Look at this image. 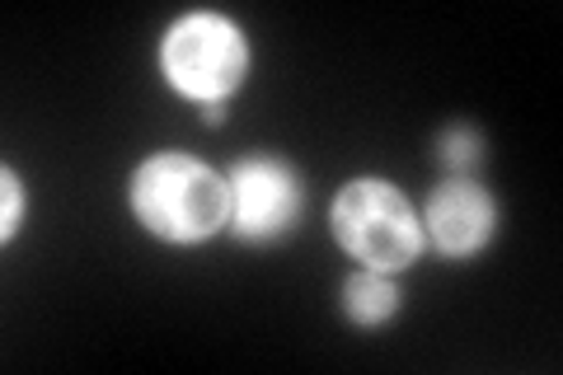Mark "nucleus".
I'll list each match as a JSON object with an SVG mask.
<instances>
[{
  "instance_id": "39448f33",
  "label": "nucleus",
  "mask_w": 563,
  "mask_h": 375,
  "mask_svg": "<svg viewBox=\"0 0 563 375\" xmlns=\"http://www.w3.org/2000/svg\"><path fill=\"white\" fill-rule=\"evenodd\" d=\"M498 225V207L484 188L474 184H442L428 202V235L437 244V254L446 258H474L493 240Z\"/></svg>"
},
{
  "instance_id": "f257e3e1",
  "label": "nucleus",
  "mask_w": 563,
  "mask_h": 375,
  "mask_svg": "<svg viewBox=\"0 0 563 375\" xmlns=\"http://www.w3.org/2000/svg\"><path fill=\"white\" fill-rule=\"evenodd\" d=\"M132 211L151 235L169 244H198L231 221V188L202 159L169 151V155H151L136 169Z\"/></svg>"
},
{
  "instance_id": "20e7f679",
  "label": "nucleus",
  "mask_w": 563,
  "mask_h": 375,
  "mask_svg": "<svg viewBox=\"0 0 563 375\" xmlns=\"http://www.w3.org/2000/svg\"><path fill=\"white\" fill-rule=\"evenodd\" d=\"M231 188V225L240 240L268 244L287 235L301 217V184H296L291 165H282L273 155H250L240 159L225 178Z\"/></svg>"
},
{
  "instance_id": "f03ea898",
  "label": "nucleus",
  "mask_w": 563,
  "mask_h": 375,
  "mask_svg": "<svg viewBox=\"0 0 563 375\" xmlns=\"http://www.w3.org/2000/svg\"><path fill=\"white\" fill-rule=\"evenodd\" d=\"M333 235L372 273H404L422 254V225L409 198L380 178H352L333 198Z\"/></svg>"
},
{
  "instance_id": "423d86ee",
  "label": "nucleus",
  "mask_w": 563,
  "mask_h": 375,
  "mask_svg": "<svg viewBox=\"0 0 563 375\" xmlns=\"http://www.w3.org/2000/svg\"><path fill=\"white\" fill-rule=\"evenodd\" d=\"M343 310H347V319L352 324H385L395 310H399V291H395V282H390V273H352L347 277V287H343Z\"/></svg>"
},
{
  "instance_id": "7ed1b4c3",
  "label": "nucleus",
  "mask_w": 563,
  "mask_h": 375,
  "mask_svg": "<svg viewBox=\"0 0 563 375\" xmlns=\"http://www.w3.org/2000/svg\"><path fill=\"white\" fill-rule=\"evenodd\" d=\"M161 66H165V80L179 95L198 99L207 109V103H225V95L240 89V80L250 76V43H244V33L225 14L198 10V14H184L165 33Z\"/></svg>"
},
{
  "instance_id": "0eeeda50",
  "label": "nucleus",
  "mask_w": 563,
  "mask_h": 375,
  "mask_svg": "<svg viewBox=\"0 0 563 375\" xmlns=\"http://www.w3.org/2000/svg\"><path fill=\"white\" fill-rule=\"evenodd\" d=\"M442 159L446 165H474V159H479V136H474L470 128H451L446 136H442Z\"/></svg>"
},
{
  "instance_id": "6e6552de",
  "label": "nucleus",
  "mask_w": 563,
  "mask_h": 375,
  "mask_svg": "<svg viewBox=\"0 0 563 375\" xmlns=\"http://www.w3.org/2000/svg\"><path fill=\"white\" fill-rule=\"evenodd\" d=\"M20 221H24V188H20V178H14V169H5V221H0V235L14 240Z\"/></svg>"
}]
</instances>
